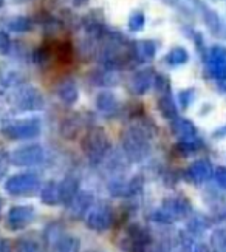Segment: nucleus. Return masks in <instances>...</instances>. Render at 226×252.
I'll list each match as a JSON object with an SVG mask.
<instances>
[{"label":"nucleus","instance_id":"nucleus-2","mask_svg":"<svg viewBox=\"0 0 226 252\" xmlns=\"http://www.w3.org/2000/svg\"><path fill=\"white\" fill-rule=\"evenodd\" d=\"M3 172H5V164H3L2 157H0V177H2V175H3Z\"/></svg>","mask_w":226,"mask_h":252},{"label":"nucleus","instance_id":"nucleus-3","mask_svg":"<svg viewBox=\"0 0 226 252\" xmlns=\"http://www.w3.org/2000/svg\"><path fill=\"white\" fill-rule=\"evenodd\" d=\"M0 5H2V0H0Z\"/></svg>","mask_w":226,"mask_h":252},{"label":"nucleus","instance_id":"nucleus-1","mask_svg":"<svg viewBox=\"0 0 226 252\" xmlns=\"http://www.w3.org/2000/svg\"><path fill=\"white\" fill-rule=\"evenodd\" d=\"M8 48H9V40H8V37L3 34V32H0V51L5 53Z\"/></svg>","mask_w":226,"mask_h":252}]
</instances>
